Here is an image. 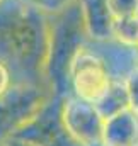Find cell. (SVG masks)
<instances>
[{"label": "cell", "mask_w": 138, "mask_h": 146, "mask_svg": "<svg viewBox=\"0 0 138 146\" xmlns=\"http://www.w3.org/2000/svg\"><path fill=\"white\" fill-rule=\"evenodd\" d=\"M62 124L65 133L80 146H102L104 117L96 104L67 99L62 106Z\"/></svg>", "instance_id": "cell-2"}, {"label": "cell", "mask_w": 138, "mask_h": 146, "mask_svg": "<svg viewBox=\"0 0 138 146\" xmlns=\"http://www.w3.org/2000/svg\"><path fill=\"white\" fill-rule=\"evenodd\" d=\"M123 87H125L128 107L138 114V70H135V72L125 80Z\"/></svg>", "instance_id": "cell-6"}, {"label": "cell", "mask_w": 138, "mask_h": 146, "mask_svg": "<svg viewBox=\"0 0 138 146\" xmlns=\"http://www.w3.org/2000/svg\"><path fill=\"white\" fill-rule=\"evenodd\" d=\"M70 80L75 97L90 104H97L113 85L106 63L85 48L78 49L70 61Z\"/></svg>", "instance_id": "cell-1"}, {"label": "cell", "mask_w": 138, "mask_h": 146, "mask_svg": "<svg viewBox=\"0 0 138 146\" xmlns=\"http://www.w3.org/2000/svg\"><path fill=\"white\" fill-rule=\"evenodd\" d=\"M138 114L130 107L116 110L104 117L102 146H137Z\"/></svg>", "instance_id": "cell-3"}, {"label": "cell", "mask_w": 138, "mask_h": 146, "mask_svg": "<svg viewBox=\"0 0 138 146\" xmlns=\"http://www.w3.org/2000/svg\"><path fill=\"white\" fill-rule=\"evenodd\" d=\"M9 87H10V73L7 70V66L0 61V99L7 94Z\"/></svg>", "instance_id": "cell-7"}, {"label": "cell", "mask_w": 138, "mask_h": 146, "mask_svg": "<svg viewBox=\"0 0 138 146\" xmlns=\"http://www.w3.org/2000/svg\"><path fill=\"white\" fill-rule=\"evenodd\" d=\"M137 61H138V49H137Z\"/></svg>", "instance_id": "cell-8"}, {"label": "cell", "mask_w": 138, "mask_h": 146, "mask_svg": "<svg viewBox=\"0 0 138 146\" xmlns=\"http://www.w3.org/2000/svg\"><path fill=\"white\" fill-rule=\"evenodd\" d=\"M106 9L113 21L138 17V0H106Z\"/></svg>", "instance_id": "cell-5"}, {"label": "cell", "mask_w": 138, "mask_h": 146, "mask_svg": "<svg viewBox=\"0 0 138 146\" xmlns=\"http://www.w3.org/2000/svg\"><path fill=\"white\" fill-rule=\"evenodd\" d=\"M111 31L118 37V41L123 42L125 46H130V48L138 46V17L114 19Z\"/></svg>", "instance_id": "cell-4"}]
</instances>
